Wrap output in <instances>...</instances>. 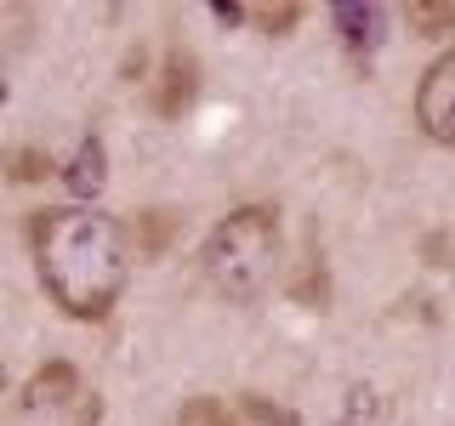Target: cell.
Returning <instances> with one entry per match:
<instances>
[{
  "label": "cell",
  "instance_id": "cell-1",
  "mask_svg": "<svg viewBox=\"0 0 455 426\" xmlns=\"http://www.w3.org/2000/svg\"><path fill=\"white\" fill-rule=\"evenodd\" d=\"M40 290L80 324H103L132 279V233L97 205H46L28 217Z\"/></svg>",
  "mask_w": 455,
  "mask_h": 426
},
{
  "label": "cell",
  "instance_id": "cell-2",
  "mask_svg": "<svg viewBox=\"0 0 455 426\" xmlns=\"http://www.w3.org/2000/svg\"><path fill=\"white\" fill-rule=\"evenodd\" d=\"M205 284L228 302H256L279 273V210L274 205H239L205 233L199 245Z\"/></svg>",
  "mask_w": 455,
  "mask_h": 426
},
{
  "label": "cell",
  "instance_id": "cell-3",
  "mask_svg": "<svg viewBox=\"0 0 455 426\" xmlns=\"http://www.w3.org/2000/svg\"><path fill=\"white\" fill-rule=\"evenodd\" d=\"M416 125L427 142L455 148V46L427 63V75L416 85Z\"/></svg>",
  "mask_w": 455,
  "mask_h": 426
},
{
  "label": "cell",
  "instance_id": "cell-4",
  "mask_svg": "<svg viewBox=\"0 0 455 426\" xmlns=\"http://www.w3.org/2000/svg\"><path fill=\"white\" fill-rule=\"evenodd\" d=\"M194 97H199V57L171 46L160 57V75L148 85V108L160 114V120H182V114L194 108Z\"/></svg>",
  "mask_w": 455,
  "mask_h": 426
},
{
  "label": "cell",
  "instance_id": "cell-5",
  "mask_svg": "<svg viewBox=\"0 0 455 426\" xmlns=\"http://www.w3.org/2000/svg\"><path fill=\"white\" fill-rule=\"evenodd\" d=\"M57 177H63V188L75 193V205H92V199L103 193V182H108V148H103V137H97V131L80 137V148L57 165Z\"/></svg>",
  "mask_w": 455,
  "mask_h": 426
},
{
  "label": "cell",
  "instance_id": "cell-6",
  "mask_svg": "<svg viewBox=\"0 0 455 426\" xmlns=\"http://www.w3.org/2000/svg\"><path fill=\"white\" fill-rule=\"evenodd\" d=\"M80 398H85V387H80V369L68 359L40 364L35 375H28V387H23L28 409H68V404H80Z\"/></svg>",
  "mask_w": 455,
  "mask_h": 426
},
{
  "label": "cell",
  "instance_id": "cell-7",
  "mask_svg": "<svg viewBox=\"0 0 455 426\" xmlns=\"http://www.w3.org/2000/svg\"><path fill=\"white\" fill-rule=\"evenodd\" d=\"M125 233H132V256H137V262H160V256L177 245L182 217L165 210V205H154V210H137V222L125 227Z\"/></svg>",
  "mask_w": 455,
  "mask_h": 426
},
{
  "label": "cell",
  "instance_id": "cell-8",
  "mask_svg": "<svg viewBox=\"0 0 455 426\" xmlns=\"http://www.w3.org/2000/svg\"><path fill=\"white\" fill-rule=\"evenodd\" d=\"M331 23H336V35H341V46H347L353 57L359 51H376V40H381V6H331Z\"/></svg>",
  "mask_w": 455,
  "mask_h": 426
},
{
  "label": "cell",
  "instance_id": "cell-9",
  "mask_svg": "<svg viewBox=\"0 0 455 426\" xmlns=\"http://www.w3.org/2000/svg\"><path fill=\"white\" fill-rule=\"evenodd\" d=\"M0 170H6L12 182H23V188H28V182H46V177H57V160H52L46 148H35V142H18V148H6V154H0Z\"/></svg>",
  "mask_w": 455,
  "mask_h": 426
},
{
  "label": "cell",
  "instance_id": "cell-10",
  "mask_svg": "<svg viewBox=\"0 0 455 426\" xmlns=\"http://www.w3.org/2000/svg\"><path fill=\"white\" fill-rule=\"evenodd\" d=\"M171 426H245V421H239V409H228L222 398L199 392V398H182V409L171 415Z\"/></svg>",
  "mask_w": 455,
  "mask_h": 426
},
{
  "label": "cell",
  "instance_id": "cell-11",
  "mask_svg": "<svg viewBox=\"0 0 455 426\" xmlns=\"http://www.w3.org/2000/svg\"><path fill=\"white\" fill-rule=\"evenodd\" d=\"M404 18H410V35L444 40V35H455V0H416Z\"/></svg>",
  "mask_w": 455,
  "mask_h": 426
},
{
  "label": "cell",
  "instance_id": "cell-12",
  "mask_svg": "<svg viewBox=\"0 0 455 426\" xmlns=\"http://www.w3.org/2000/svg\"><path fill=\"white\" fill-rule=\"evenodd\" d=\"M28 12H0V91H6V63H12V51H23L28 46Z\"/></svg>",
  "mask_w": 455,
  "mask_h": 426
},
{
  "label": "cell",
  "instance_id": "cell-13",
  "mask_svg": "<svg viewBox=\"0 0 455 426\" xmlns=\"http://www.w3.org/2000/svg\"><path fill=\"white\" fill-rule=\"evenodd\" d=\"M245 18L256 28H267V35H291V28L302 23V6H296V0H284V6H245Z\"/></svg>",
  "mask_w": 455,
  "mask_h": 426
},
{
  "label": "cell",
  "instance_id": "cell-14",
  "mask_svg": "<svg viewBox=\"0 0 455 426\" xmlns=\"http://www.w3.org/2000/svg\"><path fill=\"white\" fill-rule=\"evenodd\" d=\"M376 421H381V404L359 387V392H353V404H347V421H341V426H376Z\"/></svg>",
  "mask_w": 455,
  "mask_h": 426
},
{
  "label": "cell",
  "instance_id": "cell-15",
  "mask_svg": "<svg viewBox=\"0 0 455 426\" xmlns=\"http://www.w3.org/2000/svg\"><path fill=\"white\" fill-rule=\"evenodd\" d=\"M245 409H251V415H256V421H262V426H302V421H296V415H291V409H279V404H274V409H267V404H262V398H245Z\"/></svg>",
  "mask_w": 455,
  "mask_h": 426
},
{
  "label": "cell",
  "instance_id": "cell-16",
  "mask_svg": "<svg viewBox=\"0 0 455 426\" xmlns=\"http://www.w3.org/2000/svg\"><path fill=\"white\" fill-rule=\"evenodd\" d=\"M0 387H6V369H0Z\"/></svg>",
  "mask_w": 455,
  "mask_h": 426
}]
</instances>
